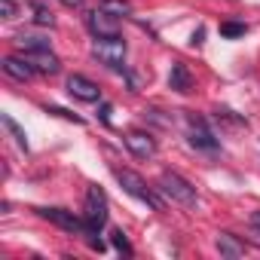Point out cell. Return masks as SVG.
<instances>
[{"label":"cell","mask_w":260,"mask_h":260,"mask_svg":"<svg viewBox=\"0 0 260 260\" xmlns=\"http://www.w3.org/2000/svg\"><path fill=\"white\" fill-rule=\"evenodd\" d=\"M37 214H40L43 220H49V223H55V226L68 230V233H83V236H86L83 214H74V211H68V208H58V205H52V208H37Z\"/></svg>","instance_id":"52a82bcc"},{"label":"cell","mask_w":260,"mask_h":260,"mask_svg":"<svg viewBox=\"0 0 260 260\" xmlns=\"http://www.w3.org/2000/svg\"><path fill=\"white\" fill-rule=\"evenodd\" d=\"M110 113H113V107H110V104H101V113H98V116H101L104 125H110Z\"/></svg>","instance_id":"d4e9b609"},{"label":"cell","mask_w":260,"mask_h":260,"mask_svg":"<svg viewBox=\"0 0 260 260\" xmlns=\"http://www.w3.org/2000/svg\"><path fill=\"white\" fill-rule=\"evenodd\" d=\"M245 34H248V25H245V22H220V37L239 40V37H245Z\"/></svg>","instance_id":"ac0fdd59"},{"label":"cell","mask_w":260,"mask_h":260,"mask_svg":"<svg viewBox=\"0 0 260 260\" xmlns=\"http://www.w3.org/2000/svg\"><path fill=\"white\" fill-rule=\"evenodd\" d=\"M92 55L104 64V68H110V71H119V74H125V37L119 34V37H101V40H95L92 43Z\"/></svg>","instance_id":"3957f363"},{"label":"cell","mask_w":260,"mask_h":260,"mask_svg":"<svg viewBox=\"0 0 260 260\" xmlns=\"http://www.w3.org/2000/svg\"><path fill=\"white\" fill-rule=\"evenodd\" d=\"M46 113H52V116H61V119H68V122H77V125H83V116H77V113H71V110H64V107L46 104Z\"/></svg>","instance_id":"44dd1931"},{"label":"cell","mask_w":260,"mask_h":260,"mask_svg":"<svg viewBox=\"0 0 260 260\" xmlns=\"http://www.w3.org/2000/svg\"><path fill=\"white\" fill-rule=\"evenodd\" d=\"M122 144L128 147V153L138 156V159H150V156H156V141H153L150 132H138V128H135V132H125Z\"/></svg>","instance_id":"9c48e42d"},{"label":"cell","mask_w":260,"mask_h":260,"mask_svg":"<svg viewBox=\"0 0 260 260\" xmlns=\"http://www.w3.org/2000/svg\"><path fill=\"white\" fill-rule=\"evenodd\" d=\"M34 25H40V28H52L55 25V16H52V10L46 4L34 7Z\"/></svg>","instance_id":"d6986e66"},{"label":"cell","mask_w":260,"mask_h":260,"mask_svg":"<svg viewBox=\"0 0 260 260\" xmlns=\"http://www.w3.org/2000/svg\"><path fill=\"white\" fill-rule=\"evenodd\" d=\"M187 141H190V147H196V150H208V153H214L217 147H220V141L214 138V132L208 128V122L202 119V116H196V113H187Z\"/></svg>","instance_id":"5b68a950"},{"label":"cell","mask_w":260,"mask_h":260,"mask_svg":"<svg viewBox=\"0 0 260 260\" xmlns=\"http://www.w3.org/2000/svg\"><path fill=\"white\" fill-rule=\"evenodd\" d=\"M68 95L77 98V101H86V104L101 101V89H98V83H92V80L83 77V74H71V77H68Z\"/></svg>","instance_id":"ba28073f"},{"label":"cell","mask_w":260,"mask_h":260,"mask_svg":"<svg viewBox=\"0 0 260 260\" xmlns=\"http://www.w3.org/2000/svg\"><path fill=\"white\" fill-rule=\"evenodd\" d=\"M86 28H89V34L95 37V40H101V37H119L122 34V25H119V19L116 16H110L107 10H92L89 16H86Z\"/></svg>","instance_id":"8992f818"},{"label":"cell","mask_w":260,"mask_h":260,"mask_svg":"<svg viewBox=\"0 0 260 260\" xmlns=\"http://www.w3.org/2000/svg\"><path fill=\"white\" fill-rule=\"evenodd\" d=\"M202 43H205V28H196L190 37V46H202Z\"/></svg>","instance_id":"cb8c5ba5"},{"label":"cell","mask_w":260,"mask_h":260,"mask_svg":"<svg viewBox=\"0 0 260 260\" xmlns=\"http://www.w3.org/2000/svg\"><path fill=\"white\" fill-rule=\"evenodd\" d=\"M214 119H217V122H226V125H233V128L248 125V119H245V116H239V113H233L230 107H217V110H214Z\"/></svg>","instance_id":"e0dca14e"},{"label":"cell","mask_w":260,"mask_h":260,"mask_svg":"<svg viewBox=\"0 0 260 260\" xmlns=\"http://www.w3.org/2000/svg\"><path fill=\"white\" fill-rule=\"evenodd\" d=\"M89 245H92L95 251H104V242H101V239H89Z\"/></svg>","instance_id":"83f0119b"},{"label":"cell","mask_w":260,"mask_h":260,"mask_svg":"<svg viewBox=\"0 0 260 260\" xmlns=\"http://www.w3.org/2000/svg\"><path fill=\"white\" fill-rule=\"evenodd\" d=\"M61 4H64L68 10H80V7H83V0H61Z\"/></svg>","instance_id":"4316f807"},{"label":"cell","mask_w":260,"mask_h":260,"mask_svg":"<svg viewBox=\"0 0 260 260\" xmlns=\"http://www.w3.org/2000/svg\"><path fill=\"white\" fill-rule=\"evenodd\" d=\"M113 178L119 181V187H122L128 196H135V199H141L144 205H150V211H162V199L153 193V187H147V181H144L138 172H132V169H113Z\"/></svg>","instance_id":"7a4b0ae2"},{"label":"cell","mask_w":260,"mask_h":260,"mask_svg":"<svg viewBox=\"0 0 260 260\" xmlns=\"http://www.w3.org/2000/svg\"><path fill=\"white\" fill-rule=\"evenodd\" d=\"M159 190H162L172 202H178V205H187V208L196 205V187H193L187 178H181L178 172H162V175H159Z\"/></svg>","instance_id":"277c9868"},{"label":"cell","mask_w":260,"mask_h":260,"mask_svg":"<svg viewBox=\"0 0 260 260\" xmlns=\"http://www.w3.org/2000/svg\"><path fill=\"white\" fill-rule=\"evenodd\" d=\"M25 58L34 64V71L37 74H58L61 71V61H58V55L55 52H49V49H37V52H25Z\"/></svg>","instance_id":"7c38bea8"},{"label":"cell","mask_w":260,"mask_h":260,"mask_svg":"<svg viewBox=\"0 0 260 260\" xmlns=\"http://www.w3.org/2000/svg\"><path fill=\"white\" fill-rule=\"evenodd\" d=\"M248 223H251L254 230H260V211H251V217H248Z\"/></svg>","instance_id":"484cf974"},{"label":"cell","mask_w":260,"mask_h":260,"mask_svg":"<svg viewBox=\"0 0 260 260\" xmlns=\"http://www.w3.org/2000/svg\"><path fill=\"white\" fill-rule=\"evenodd\" d=\"M110 245H113L119 254H132V245H128V239H125L122 230H110Z\"/></svg>","instance_id":"ffe728a7"},{"label":"cell","mask_w":260,"mask_h":260,"mask_svg":"<svg viewBox=\"0 0 260 260\" xmlns=\"http://www.w3.org/2000/svg\"><path fill=\"white\" fill-rule=\"evenodd\" d=\"M0 122H4V128H7V132L16 138V144H19V147L28 153V147H31V144H28V135H25V128H22V125H19V122H16L10 113H0Z\"/></svg>","instance_id":"9a60e30c"},{"label":"cell","mask_w":260,"mask_h":260,"mask_svg":"<svg viewBox=\"0 0 260 260\" xmlns=\"http://www.w3.org/2000/svg\"><path fill=\"white\" fill-rule=\"evenodd\" d=\"M107 214H110V205H107V193L92 184L86 190V208H83V223H86V236H98L107 223Z\"/></svg>","instance_id":"6da1fadb"},{"label":"cell","mask_w":260,"mask_h":260,"mask_svg":"<svg viewBox=\"0 0 260 260\" xmlns=\"http://www.w3.org/2000/svg\"><path fill=\"white\" fill-rule=\"evenodd\" d=\"M98 7L107 10L116 19H128V16H132V4H128V0H98Z\"/></svg>","instance_id":"2e32d148"},{"label":"cell","mask_w":260,"mask_h":260,"mask_svg":"<svg viewBox=\"0 0 260 260\" xmlns=\"http://www.w3.org/2000/svg\"><path fill=\"white\" fill-rule=\"evenodd\" d=\"M217 251H220V257L236 260V257H242V254H245V245H242L233 233H220V236H217Z\"/></svg>","instance_id":"4fadbf2b"},{"label":"cell","mask_w":260,"mask_h":260,"mask_svg":"<svg viewBox=\"0 0 260 260\" xmlns=\"http://www.w3.org/2000/svg\"><path fill=\"white\" fill-rule=\"evenodd\" d=\"M162 113H166V110H159V107L144 110V116H147V119H153V122H159V125H166V128H169V125H172V116H162Z\"/></svg>","instance_id":"7402d4cb"},{"label":"cell","mask_w":260,"mask_h":260,"mask_svg":"<svg viewBox=\"0 0 260 260\" xmlns=\"http://www.w3.org/2000/svg\"><path fill=\"white\" fill-rule=\"evenodd\" d=\"M19 7H16V0H0V16L4 19H16Z\"/></svg>","instance_id":"603a6c76"},{"label":"cell","mask_w":260,"mask_h":260,"mask_svg":"<svg viewBox=\"0 0 260 260\" xmlns=\"http://www.w3.org/2000/svg\"><path fill=\"white\" fill-rule=\"evenodd\" d=\"M0 68H4L7 77H13V80H19V83H28V80L37 74L34 64H31L28 58H19V55H7L4 61H0Z\"/></svg>","instance_id":"30bf717a"},{"label":"cell","mask_w":260,"mask_h":260,"mask_svg":"<svg viewBox=\"0 0 260 260\" xmlns=\"http://www.w3.org/2000/svg\"><path fill=\"white\" fill-rule=\"evenodd\" d=\"M16 49L25 55V52H37V49H49V40L46 37H37V34H19L16 40Z\"/></svg>","instance_id":"5bb4252c"},{"label":"cell","mask_w":260,"mask_h":260,"mask_svg":"<svg viewBox=\"0 0 260 260\" xmlns=\"http://www.w3.org/2000/svg\"><path fill=\"white\" fill-rule=\"evenodd\" d=\"M169 89L178 92V95H190L193 92V74L184 61H175L172 71H169Z\"/></svg>","instance_id":"8fae6325"}]
</instances>
